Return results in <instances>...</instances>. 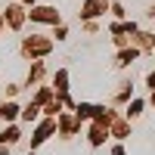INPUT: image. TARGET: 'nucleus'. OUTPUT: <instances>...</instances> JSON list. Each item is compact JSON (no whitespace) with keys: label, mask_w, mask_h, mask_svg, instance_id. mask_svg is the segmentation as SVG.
<instances>
[{"label":"nucleus","mask_w":155,"mask_h":155,"mask_svg":"<svg viewBox=\"0 0 155 155\" xmlns=\"http://www.w3.org/2000/svg\"><path fill=\"white\" fill-rule=\"evenodd\" d=\"M140 109H143V102L134 99V102H130V109H127V115H140Z\"/></svg>","instance_id":"0eeeda50"},{"label":"nucleus","mask_w":155,"mask_h":155,"mask_svg":"<svg viewBox=\"0 0 155 155\" xmlns=\"http://www.w3.org/2000/svg\"><path fill=\"white\" fill-rule=\"evenodd\" d=\"M25 3H34V0H25Z\"/></svg>","instance_id":"1a4fd4ad"},{"label":"nucleus","mask_w":155,"mask_h":155,"mask_svg":"<svg viewBox=\"0 0 155 155\" xmlns=\"http://www.w3.org/2000/svg\"><path fill=\"white\" fill-rule=\"evenodd\" d=\"M16 115H19V106H16V102H0V118H3V121H12Z\"/></svg>","instance_id":"20e7f679"},{"label":"nucleus","mask_w":155,"mask_h":155,"mask_svg":"<svg viewBox=\"0 0 155 155\" xmlns=\"http://www.w3.org/2000/svg\"><path fill=\"white\" fill-rule=\"evenodd\" d=\"M106 137H109V130H106V127H102V121L90 127V143H96V146H99V143H102V140H106Z\"/></svg>","instance_id":"39448f33"},{"label":"nucleus","mask_w":155,"mask_h":155,"mask_svg":"<svg viewBox=\"0 0 155 155\" xmlns=\"http://www.w3.org/2000/svg\"><path fill=\"white\" fill-rule=\"evenodd\" d=\"M102 12H106V0H87L84 3V16H102Z\"/></svg>","instance_id":"7ed1b4c3"},{"label":"nucleus","mask_w":155,"mask_h":155,"mask_svg":"<svg viewBox=\"0 0 155 155\" xmlns=\"http://www.w3.org/2000/svg\"><path fill=\"white\" fill-rule=\"evenodd\" d=\"M31 19H34V22H59V12H56L53 6H37V9L31 12Z\"/></svg>","instance_id":"f257e3e1"},{"label":"nucleus","mask_w":155,"mask_h":155,"mask_svg":"<svg viewBox=\"0 0 155 155\" xmlns=\"http://www.w3.org/2000/svg\"><path fill=\"white\" fill-rule=\"evenodd\" d=\"M34 115H37V106H28V109H25V112H22V118H25V121H31V118H34Z\"/></svg>","instance_id":"6e6552de"},{"label":"nucleus","mask_w":155,"mask_h":155,"mask_svg":"<svg viewBox=\"0 0 155 155\" xmlns=\"http://www.w3.org/2000/svg\"><path fill=\"white\" fill-rule=\"evenodd\" d=\"M53 130H56V121H44L41 127H37V137H34L31 146H41L44 140H50V134H53Z\"/></svg>","instance_id":"f03ea898"},{"label":"nucleus","mask_w":155,"mask_h":155,"mask_svg":"<svg viewBox=\"0 0 155 155\" xmlns=\"http://www.w3.org/2000/svg\"><path fill=\"white\" fill-rule=\"evenodd\" d=\"M0 140H3V143H16V140H19V130H16V127H9V130L0 134Z\"/></svg>","instance_id":"423d86ee"}]
</instances>
